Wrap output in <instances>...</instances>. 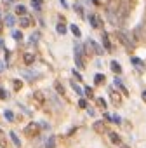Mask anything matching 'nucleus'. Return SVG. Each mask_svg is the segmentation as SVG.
I'll use <instances>...</instances> for the list:
<instances>
[{
	"label": "nucleus",
	"instance_id": "nucleus-46",
	"mask_svg": "<svg viewBox=\"0 0 146 148\" xmlns=\"http://www.w3.org/2000/svg\"><path fill=\"white\" fill-rule=\"evenodd\" d=\"M0 17H2V14H0Z\"/></svg>",
	"mask_w": 146,
	"mask_h": 148
},
{
	"label": "nucleus",
	"instance_id": "nucleus-25",
	"mask_svg": "<svg viewBox=\"0 0 146 148\" xmlns=\"http://www.w3.org/2000/svg\"><path fill=\"white\" fill-rule=\"evenodd\" d=\"M101 82H104V75H103V73H96V77H94V84H101Z\"/></svg>",
	"mask_w": 146,
	"mask_h": 148
},
{
	"label": "nucleus",
	"instance_id": "nucleus-42",
	"mask_svg": "<svg viewBox=\"0 0 146 148\" xmlns=\"http://www.w3.org/2000/svg\"><path fill=\"white\" fill-rule=\"evenodd\" d=\"M0 49H4V38H0Z\"/></svg>",
	"mask_w": 146,
	"mask_h": 148
},
{
	"label": "nucleus",
	"instance_id": "nucleus-6",
	"mask_svg": "<svg viewBox=\"0 0 146 148\" xmlns=\"http://www.w3.org/2000/svg\"><path fill=\"white\" fill-rule=\"evenodd\" d=\"M89 23H91V26L92 28H101V19H99V16H96V14H91L89 16Z\"/></svg>",
	"mask_w": 146,
	"mask_h": 148
},
{
	"label": "nucleus",
	"instance_id": "nucleus-17",
	"mask_svg": "<svg viewBox=\"0 0 146 148\" xmlns=\"http://www.w3.org/2000/svg\"><path fill=\"white\" fill-rule=\"evenodd\" d=\"M9 136H11V139H12V143H14L16 146H21V139H19V136H17L14 131H11V134H9Z\"/></svg>",
	"mask_w": 146,
	"mask_h": 148
},
{
	"label": "nucleus",
	"instance_id": "nucleus-10",
	"mask_svg": "<svg viewBox=\"0 0 146 148\" xmlns=\"http://www.w3.org/2000/svg\"><path fill=\"white\" fill-rule=\"evenodd\" d=\"M23 61L26 63V65H33V61H35V56L31 52H25L23 54Z\"/></svg>",
	"mask_w": 146,
	"mask_h": 148
},
{
	"label": "nucleus",
	"instance_id": "nucleus-33",
	"mask_svg": "<svg viewBox=\"0 0 146 148\" xmlns=\"http://www.w3.org/2000/svg\"><path fill=\"white\" fill-rule=\"evenodd\" d=\"M110 120H113V122H117V124H120V122H122L120 115H111V117H110Z\"/></svg>",
	"mask_w": 146,
	"mask_h": 148
},
{
	"label": "nucleus",
	"instance_id": "nucleus-15",
	"mask_svg": "<svg viewBox=\"0 0 146 148\" xmlns=\"http://www.w3.org/2000/svg\"><path fill=\"white\" fill-rule=\"evenodd\" d=\"M33 98H35L38 103H45V96H44V92H40V91L33 92Z\"/></svg>",
	"mask_w": 146,
	"mask_h": 148
},
{
	"label": "nucleus",
	"instance_id": "nucleus-12",
	"mask_svg": "<svg viewBox=\"0 0 146 148\" xmlns=\"http://www.w3.org/2000/svg\"><path fill=\"white\" fill-rule=\"evenodd\" d=\"M14 25H16V19H14V16H12V14H5V26L12 28Z\"/></svg>",
	"mask_w": 146,
	"mask_h": 148
},
{
	"label": "nucleus",
	"instance_id": "nucleus-14",
	"mask_svg": "<svg viewBox=\"0 0 146 148\" xmlns=\"http://www.w3.org/2000/svg\"><path fill=\"white\" fill-rule=\"evenodd\" d=\"M103 44H104V49H106V51H111V44H110L108 33H103Z\"/></svg>",
	"mask_w": 146,
	"mask_h": 148
},
{
	"label": "nucleus",
	"instance_id": "nucleus-34",
	"mask_svg": "<svg viewBox=\"0 0 146 148\" xmlns=\"http://www.w3.org/2000/svg\"><path fill=\"white\" fill-rule=\"evenodd\" d=\"M78 106H80V108H87V101H85V99H80V101H78Z\"/></svg>",
	"mask_w": 146,
	"mask_h": 148
},
{
	"label": "nucleus",
	"instance_id": "nucleus-5",
	"mask_svg": "<svg viewBox=\"0 0 146 148\" xmlns=\"http://www.w3.org/2000/svg\"><path fill=\"white\" fill-rule=\"evenodd\" d=\"M87 46H91V47H92V51H94V52H96L97 56H101V54L104 52V51H103V47H101V46L97 44V42H94V40H91V38L87 40Z\"/></svg>",
	"mask_w": 146,
	"mask_h": 148
},
{
	"label": "nucleus",
	"instance_id": "nucleus-40",
	"mask_svg": "<svg viewBox=\"0 0 146 148\" xmlns=\"http://www.w3.org/2000/svg\"><path fill=\"white\" fill-rule=\"evenodd\" d=\"M59 2H61V5H63V7H65V9L68 7V2H66V0H59Z\"/></svg>",
	"mask_w": 146,
	"mask_h": 148
},
{
	"label": "nucleus",
	"instance_id": "nucleus-18",
	"mask_svg": "<svg viewBox=\"0 0 146 148\" xmlns=\"http://www.w3.org/2000/svg\"><path fill=\"white\" fill-rule=\"evenodd\" d=\"M56 136H49V139H47V143H45V148H56Z\"/></svg>",
	"mask_w": 146,
	"mask_h": 148
},
{
	"label": "nucleus",
	"instance_id": "nucleus-27",
	"mask_svg": "<svg viewBox=\"0 0 146 148\" xmlns=\"http://www.w3.org/2000/svg\"><path fill=\"white\" fill-rule=\"evenodd\" d=\"M12 86H14L16 91H19L21 87H23V82H21V80H12Z\"/></svg>",
	"mask_w": 146,
	"mask_h": 148
},
{
	"label": "nucleus",
	"instance_id": "nucleus-9",
	"mask_svg": "<svg viewBox=\"0 0 146 148\" xmlns=\"http://www.w3.org/2000/svg\"><path fill=\"white\" fill-rule=\"evenodd\" d=\"M110 98H111V101H113V104H120V101H122V98H120V94H118V92H115L113 89H110Z\"/></svg>",
	"mask_w": 146,
	"mask_h": 148
},
{
	"label": "nucleus",
	"instance_id": "nucleus-28",
	"mask_svg": "<svg viewBox=\"0 0 146 148\" xmlns=\"http://www.w3.org/2000/svg\"><path fill=\"white\" fill-rule=\"evenodd\" d=\"M54 87H56V91H57L59 94H65V89H63V84L56 82V84H54Z\"/></svg>",
	"mask_w": 146,
	"mask_h": 148
},
{
	"label": "nucleus",
	"instance_id": "nucleus-2",
	"mask_svg": "<svg viewBox=\"0 0 146 148\" xmlns=\"http://www.w3.org/2000/svg\"><path fill=\"white\" fill-rule=\"evenodd\" d=\"M117 37H118V40H120L127 49H134V46H136V44L131 40V33H127V31H118V33H117Z\"/></svg>",
	"mask_w": 146,
	"mask_h": 148
},
{
	"label": "nucleus",
	"instance_id": "nucleus-23",
	"mask_svg": "<svg viewBox=\"0 0 146 148\" xmlns=\"http://www.w3.org/2000/svg\"><path fill=\"white\" fill-rule=\"evenodd\" d=\"M38 38H40V33H38V31L31 33V37H30V44H37V42H38Z\"/></svg>",
	"mask_w": 146,
	"mask_h": 148
},
{
	"label": "nucleus",
	"instance_id": "nucleus-22",
	"mask_svg": "<svg viewBox=\"0 0 146 148\" xmlns=\"http://www.w3.org/2000/svg\"><path fill=\"white\" fill-rule=\"evenodd\" d=\"M4 117H5V120H9V122H14V113H12L11 110H5V112H4Z\"/></svg>",
	"mask_w": 146,
	"mask_h": 148
},
{
	"label": "nucleus",
	"instance_id": "nucleus-37",
	"mask_svg": "<svg viewBox=\"0 0 146 148\" xmlns=\"http://www.w3.org/2000/svg\"><path fill=\"white\" fill-rule=\"evenodd\" d=\"M75 11L78 12V16H83V9H82L80 5H75Z\"/></svg>",
	"mask_w": 146,
	"mask_h": 148
},
{
	"label": "nucleus",
	"instance_id": "nucleus-13",
	"mask_svg": "<svg viewBox=\"0 0 146 148\" xmlns=\"http://www.w3.org/2000/svg\"><path fill=\"white\" fill-rule=\"evenodd\" d=\"M42 4H44V0H31V7H33L37 12L42 11Z\"/></svg>",
	"mask_w": 146,
	"mask_h": 148
},
{
	"label": "nucleus",
	"instance_id": "nucleus-7",
	"mask_svg": "<svg viewBox=\"0 0 146 148\" xmlns=\"http://www.w3.org/2000/svg\"><path fill=\"white\" fill-rule=\"evenodd\" d=\"M113 84H115V86H117V87H118L120 91H122V94H123V96H127V94H129V91H127V87H125V86H123V84H122V80H120V78H117V77H115V80H113Z\"/></svg>",
	"mask_w": 146,
	"mask_h": 148
},
{
	"label": "nucleus",
	"instance_id": "nucleus-4",
	"mask_svg": "<svg viewBox=\"0 0 146 148\" xmlns=\"http://www.w3.org/2000/svg\"><path fill=\"white\" fill-rule=\"evenodd\" d=\"M19 73L23 75L28 82H33V80H37V78H38V73H37V72H33V70H21Z\"/></svg>",
	"mask_w": 146,
	"mask_h": 148
},
{
	"label": "nucleus",
	"instance_id": "nucleus-3",
	"mask_svg": "<svg viewBox=\"0 0 146 148\" xmlns=\"http://www.w3.org/2000/svg\"><path fill=\"white\" fill-rule=\"evenodd\" d=\"M26 134L28 136H38V133H40V125L37 124V122H31V124H28L26 125Z\"/></svg>",
	"mask_w": 146,
	"mask_h": 148
},
{
	"label": "nucleus",
	"instance_id": "nucleus-41",
	"mask_svg": "<svg viewBox=\"0 0 146 148\" xmlns=\"http://www.w3.org/2000/svg\"><path fill=\"white\" fill-rule=\"evenodd\" d=\"M87 113H89V115H94L96 112H94V108H89V106H87Z\"/></svg>",
	"mask_w": 146,
	"mask_h": 148
},
{
	"label": "nucleus",
	"instance_id": "nucleus-45",
	"mask_svg": "<svg viewBox=\"0 0 146 148\" xmlns=\"http://www.w3.org/2000/svg\"><path fill=\"white\" fill-rule=\"evenodd\" d=\"M7 2H14V0H7Z\"/></svg>",
	"mask_w": 146,
	"mask_h": 148
},
{
	"label": "nucleus",
	"instance_id": "nucleus-24",
	"mask_svg": "<svg viewBox=\"0 0 146 148\" xmlns=\"http://www.w3.org/2000/svg\"><path fill=\"white\" fill-rule=\"evenodd\" d=\"M70 30H71V33H73L75 37H80V35H82V33H80V28H78L77 25H71V26H70Z\"/></svg>",
	"mask_w": 146,
	"mask_h": 148
},
{
	"label": "nucleus",
	"instance_id": "nucleus-36",
	"mask_svg": "<svg viewBox=\"0 0 146 148\" xmlns=\"http://www.w3.org/2000/svg\"><path fill=\"white\" fill-rule=\"evenodd\" d=\"M5 98H7V92H5L2 87H0V99H5Z\"/></svg>",
	"mask_w": 146,
	"mask_h": 148
},
{
	"label": "nucleus",
	"instance_id": "nucleus-29",
	"mask_svg": "<svg viewBox=\"0 0 146 148\" xmlns=\"http://www.w3.org/2000/svg\"><path fill=\"white\" fill-rule=\"evenodd\" d=\"M12 37H14V40H23V33H21V31H12Z\"/></svg>",
	"mask_w": 146,
	"mask_h": 148
},
{
	"label": "nucleus",
	"instance_id": "nucleus-32",
	"mask_svg": "<svg viewBox=\"0 0 146 148\" xmlns=\"http://www.w3.org/2000/svg\"><path fill=\"white\" fill-rule=\"evenodd\" d=\"M85 96H89V98H94V92H92V87H85Z\"/></svg>",
	"mask_w": 146,
	"mask_h": 148
},
{
	"label": "nucleus",
	"instance_id": "nucleus-1",
	"mask_svg": "<svg viewBox=\"0 0 146 148\" xmlns=\"http://www.w3.org/2000/svg\"><path fill=\"white\" fill-rule=\"evenodd\" d=\"M75 63H77V66L78 68H83L85 66V63H83V46L80 44H75Z\"/></svg>",
	"mask_w": 146,
	"mask_h": 148
},
{
	"label": "nucleus",
	"instance_id": "nucleus-43",
	"mask_svg": "<svg viewBox=\"0 0 146 148\" xmlns=\"http://www.w3.org/2000/svg\"><path fill=\"white\" fill-rule=\"evenodd\" d=\"M120 148H131L129 145H120Z\"/></svg>",
	"mask_w": 146,
	"mask_h": 148
},
{
	"label": "nucleus",
	"instance_id": "nucleus-35",
	"mask_svg": "<svg viewBox=\"0 0 146 148\" xmlns=\"http://www.w3.org/2000/svg\"><path fill=\"white\" fill-rule=\"evenodd\" d=\"M0 145H5V136H4L2 129H0Z\"/></svg>",
	"mask_w": 146,
	"mask_h": 148
},
{
	"label": "nucleus",
	"instance_id": "nucleus-19",
	"mask_svg": "<svg viewBox=\"0 0 146 148\" xmlns=\"http://www.w3.org/2000/svg\"><path fill=\"white\" fill-rule=\"evenodd\" d=\"M110 68H111V70H113L115 73H122V66L118 65L117 61H111V63H110Z\"/></svg>",
	"mask_w": 146,
	"mask_h": 148
},
{
	"label": "nucleus",
	"instance_id": "nucleus-11",
	"mask_svg": "<svg viewBox=\"0 0 146 148\" xmlns=\"http://www.w3.org/2000/svg\"><path fill=\"white\" fill-rule=\"evenodd\" d=\"M19 25H21V28H28L30 25H31V19L28 17V16H23L19 19Z\"/></svg>",
	"mask_w": 146,
	"mask_h": 148
},
{
	"label": "nucleus",
	"instance_id": "nucleus-16",
	"mask_svg": "<svg viewBox=\"0 0 146 148\" xmlns=\"http://www.w3.org/2000/svg\"><path fill=\"white\" fill-rule=\"evenodd\" d=\"M110 139H111V143H115V145H122V139H120V136H118L117 133H110Z\"/></svg>",
	"mask_w": 146,
	"mask_h": 148
},
{
	"label": "nucleus",
	"instance_id": "nucleus-44",
	"mask_svg": "<svg viewBox=\"0 0 146 148\" xmlns=\"http://www.w3.org/2000/svg\"><path fill=\"white\" fill-rule=\"evenodd\" d=\"M143 99H146V91H143Z\"/></svg>",
	"mask_w": 146,
	"mask_h": 148
},
{
	"label": "nucleus",
	"instance_id": "nucleus-21",
	"mask_svg": "<svg viewBox=\"0 0 146 148\" xmlns=\"http://www.w3.org/2000/svg\"><path fill=\"white\" fill-rule=\"evenodd\" d=\"M16 14H19V16H26V7L25 5H16Z\"/></svg>",
	"mask_w": 146,
	"mask_h": 148
},
{
	"label": "nucleus",
	"instance_id": "nucleus-30",
	"mask_svg": "<svg viewBox=\"0 0 146 148\" xmlns=\"http://www.w3.org/2000/svg\"><path fill=\"white\" fill-rule=\"evenodd\" d=\"M71 87H73V89H75V92H77V94H80V96H82V94H83V92H82V89H80V87H78V84H75V82H71Z\"/></svg>",
	"mask_w": 146,
	"mask_h": 148
},
{
	"label": "nucleus",
	"instance_id": "nucleus-8",
	"mask_svg": "<svg viewBox=\"0 0 146 148\" xmlns=\"http://www.w3.org/2000/svg\"><path fill=\"white\" fill-rule=\"evenodd\" d=\"M92 129H94V131H97V133H104V131H106V125H104V122L97 120V122H94V124H92Z\"/></svg>",
	"mask_w": 146,
	"mask_h": 148
},
{
	"label": "nucleus",
	"instance_id": "nucleus-26",
	"mask_svg": "<svg viewBox=\"0 0 146 148\" xmlns=\"http://www.w3.org/2000/svg\"><path fill=\"white\" fill-rule=\"evenodd\" d=\"M56 30H57V33H61V35H65V33H66V26H65V25H61V23L56 26Z\"/></svg>",
	"mask_w": 146,
	"mask_h": 148
},
{
	"label": "nucleus",
	"instance_id": "nucleus-39",
	"mask_svg": "<svg viewBox=\"0 0 146 148\" xmlns=\"http://www.w3.org/2000/svg\"><path fill=\"white\" fill-rule=\"evenodd\" d=\"M73 75H75V77H77V80H82V75H80V73H78V72H75V70H73Z\"/></svg>",
	"mask_w": 146,
	"mask_h": 148
},
{
	"label": "nucleus",
	"instance_id": "nucleus-31",
	"mask_svg": "<svg viewBox=\"0 0 146 148\" xmlns=\"http://www.w3.org/2000/svg\"><path fill=\"white\" fill-rule=\"evenodd\" d=\"M97 104H99V106L104 110V108H106V101H104L103 98H97Z\"/></svg>",
	"mask_w": 146,
	"mask_h": 148
},
{
	"label": "nucleus",
	"instance_id": "nucleus-38",
	"mask_svg": "<svg viewBox=\"0 0 146 148\" xmlns=\"http://www.w3.org/2000/svg\"><path fill=\"white\" fill-rule=\"evenodd\" d=\"M2 72H5V63L0 59V73H2Z\"/></svg>",
	"mask_w": 146,
	"mask_h": 148
},
{
	"label": "nucleus",
	"instance_id": "nucleus-20",
	"mask_svg": "<svg viewBox=\"0 0 146 148\" xmlns=\"http://www.w3.org/2000/svg\"><path fill=\"white\" fill-rule=\"evenodd\" d=\"M131 63H132L134 66H137V68H144V63H143L139 58H132V59H131Z\"/></svg>",
	"mask_w": 146,
	"mask_h": 148
}]
</instances>
